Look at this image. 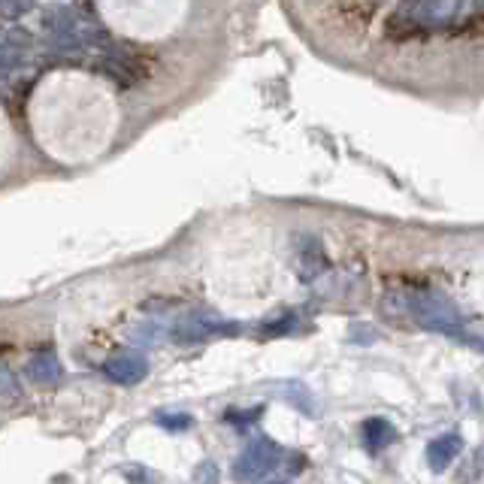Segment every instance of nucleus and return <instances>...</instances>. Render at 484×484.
I'll return each mask as SVG.
<instances>
[{
    "label": "nucleus",
    "instance_id": "15",
    "mask_svg": "<svg viewBox=\"0 0 484 484\" xmlns=\"http://www.w3.org/2000/svg\"><path fill=\"white\" fill-rule=\"evenodd\" d=\"M158 421H160V424H164V427H170V430H176V427H188V424H191L188 414H182V418H176V421H173V418H164V414H160Z\"/></svg>",
    "mask_w": 484,
    "mask_h": 484
},
{
    "label": "nucleus",
    "instance_id": "4",
    "mask_svg": "<svg viewBox=\"0 0 484 484\" xmlns=\"http://www.w3.org/2000/svg\"><path fill=\"white\" fill-rule=\"evenodd\" d=\"M103 70L110 73L119 86H134V82L143 76V64L136 61L134 52H127V49H106Z\"/></svg>",
    "mask_w": 484,
    "mask_h": 484
},
{
    "label": "nucleus",
    "instance_id": "3",
    "mask_svg": "<svg viewBox=\"0 0 484 484\" xmlns=\"http://www.w3.org/2000/svg\"><path fill=\"white\" fill-rule=\"evenodd\" d=\"M236 324H225L221 318H212V315H185L179 318V324L173 327V340L182 345H197L206 342L212 336H225V333H236Z\"/></svg>",
    "mask_w": 484,
    "mask_h": 484
},
{
    "label": "nucleus",
    "instance_id": "11",
    "mask_svg": "<svg viewBox=\"0 0 484 484\" xmlns=\"http://www.w3.org/2000/svg\"><path fill=\"white\" fill-rule=\"evenodd\" d=\"M21 52L25 49H19V45H12V43H0V79L4 76H12L15 70L21 67Z\"/></svg>",
    "mask_w": 484,
    "mask_h": 484
},
{
    "label": "nucleus",
    "instance_id": "8",
    "mask_svg": "<svg viewBox=\"0 0 484 484\" xmlns=\"http://www.w3.org/2000/svg\"><path fill=\"white\" fill-rule=\"evenodd\" d=\"M364 439L370 451H381L397 442V430L390 427V421H385V418H370V421H364Z\"/></svg>",
    "mask_w": 484,
    "mask_h": 484
},
{
    "label": "nucleus",
    "instance_id": "1",
    "mask_svg": "<svg viewBox=\"0 0 484 484\" xmlns=\"http://www.w3.org/2000/svg\"><path fill=\"white\" fill-rule=\"evenodd\" d=\"M403 306L421 327L463 340V315H460L448 299H442L439 294H424V291H418V294H406Z\"/></svg>",
    "mask_w": 484,
    "mask_h": 484
},
{
    "label": "nucleus",
    "instance_id": "9",
    "mask_svg": "<svg viewBox=\"0 0 484 484\" xmlns=\"http://www.w3.org/2000/svg\"><path fill=\"white\" fill-rule=\"evenodd\" d=\"M327 267L324 260V251H321L318 242H309V245H299V275L303 279H315V275H321Z\"/></svg>",
    "mask_w": 484,
    "mask_h": 484
},
{
    "label": "nucleus",
    "instance_id": "16",
    "mask_svg": "<svg viewBox=\"0 0 484 484\" xmlns=\"http://www.w3.org/2000/svg\"><path fill=\"white\" fill-rule=\"evenodd\" d=\"M479 4H481V6H484V0H479Z\"/></svg>",
    "mask_w": 484,
    "mask_h": 484
},
{
    "label": "nucleus",
    "instance_id": "6",
    "mask_svg": "<svg viewBox=\"0 0 484 484\" xmlns=\"http://www.w3.org/2000/svg\"><path fill=\"white\" fill-rule=\"evenodd\" d=\"M460 451H463V439H460V433L436 436V439L427 445V463L433 466L436 472H442L460 457Z\"/></svg>",
    "mask_w": 484,
    "mask_h": 484
},
{
    "label": "nucleus",
    "instance_id": "2",
    "mask_svg": "<svg viewBox=\"0 0 484 484\" xmlns=\"http://www.w3.org/2000/svg\"><path fill=\"white\" fill-rule=\"evenodd\" d=\"M282 460V448L275 445L273 439L267 436H258L245 445V451L236 457V466H234V475L242 481H258V479H267Z\"/></svg>",
    "mask_w": 484,
    "mask_h": 484
},
{
    "label": "nucleus",
    "instance_id": "12",
    "mask_svg": "<svg viewBox=\"0 0 484 484\" xmlns=\"http://www.w3.org/2000/svg\"><path fill=\"white\" fill-rule=\"evenodd\" d=\"M19 399V381L10 373V366L0 364V406H12Z\"/></svg>",
    "mask_w": 484,
    "mask_h": 484
},
{
    "label": "nucleus",
    "instance_id": "10",
    "mask_svg": "<svg viewBox=\"0 0 484 484\" xmlns=\"http://www.w3.org/2000/svg\"><path fill=\"white\" fill-rule=\"evenodd\" d=\"M460 6H463V0H427L424 10H421V19L442 25V21L455 19V15L460 12Z\"/></svg>",
    "mask_w": 484,
    "mask_h": 484
},
{
    "label": "nucleus",
    "instance_id": "5",
    "mask_svg": "<svg viewBox=\"0 0 484 484\" xmlns=\"http://www.w3.org/2000/svg\"><path fill=\"white\" fill-rule=\"evenodd\" d=\"M103 373L110 375L115 385H136V381L145 379L149 366H145V357H140V355H119L112 360H106Z\"/></svg>",
    "mask_w": 484,
    "mask_h": 484
},
{
    "label": "nucleus",
    "instance_id": "7",
    "mask_svg": "<svg viewBox=\"0 0 484 484\" xmlns=\"http://www.w3.org/2000/svg\"><path fill=\"white\" fill-rule=\"evenodd\" d=\"M25 373L34 385H55L61 375V364L55 355H49V351H37V355H30Z\"/></svg>",
    "mask_w": 484,
    "mask_h": 484
},
{
    "label": "nucleus",
    "instance_id": "14",
    "mask_svg": "<svg viewBox=\"0 0 484 484\" xmlns=\"http://www.w3.org/2000/svg\"><path fill=\"white\" fill-rule=\"evenodd\" d=\"M424 4H427V0H403L397 12L406 15V19H414V15H421V10H424Z\"/></svg>",
    "mask_w": 484,
    "mask_h": 484
},
{
    "label": "nucleus",
    "instance_id": "13",
    "mask_svg": "<svg viewBox=\"0 0 484 484\" xmlns=\"http://www.w3.org/2000/svg\"><path fill=\"white\" fill-rule=\"evenodd\" d=\"M30 0H0V10H4L6 19H19V15H25L30 10Z\"/></svg>",
    "mask_w": 484,
    "mask_h": 484
}]
</instances>
